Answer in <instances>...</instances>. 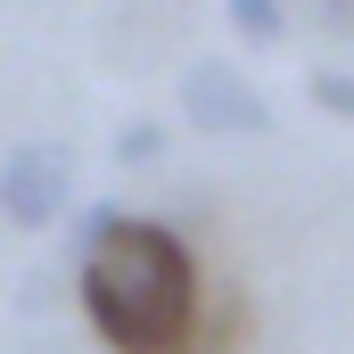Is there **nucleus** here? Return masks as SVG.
Here are the masks:
<instances>
[{
	"instance_id": "nucleus-1",
	"label": "nucleus",
	"mask_w": 354,
	"mask_h": 354,
	"mask_svg": "<svg viewBox=\"0 0 354 354\" xmlns=\"http://www.w3.org/2000/svg\"><path fill=\"white\" fill-rule=\"evenodd\" d=\"M75 297L115 354H181L198 330V264H189L181 231L149 223V214H124L75 264Z\"/></svg>"
},
{
	"instance_id": "nucleus-4",
	"label": "nucleus",
	"mask_w": 354,
	"mask_h": 354,
	"mask_svg": "<svg viewBox=\"0 0 354 354\" xmlns=\"http://www.w3.org/2000/svg\"><path fill=\"white\" fill-rule=\"evenodd\" d=\"M231 25H239V41L272 50V41L288 33V8H280V0H231Z\"/></svg>"
},
{
	"instance_id": "nucleus-6",
	"label": "nucleus",
	"mask_w": 354,
	"mask_h": 354,
	"mask_svg": "<svg viewBox=\"0 0 354 354\" xmlns=\"http://www.w3.org/2000/svg\"><path fill=\"white\" fill-rule=\"evenodd\" d=\"M305 91H313V107H322V115H354V75H338V66H322Z\"/></svg>"
},
{
	"instance_id": "nucleus-5",
	"label": "nucleus",
	"mask_w": 354,
	"mask_h": 354,
	"mask_svg": "<svg viewBox=\"0 0 354 354\" xmlns=\"http://www.w3.org/2000/svg\"><path fill=\"white\" fill-rule=\"evenodd\" d=\"M157 157H165V124H149V115H140V124H124V132H115V165H157Z\"/></svg>"
},
{
	"instance_id": "nucleus-3",
	"label": "nucleus",
	"mask_w": 354,
	"mask_h": 354,
	"mask_svg": "<svg viewBox=\"0 0 354 354\" xmlns=\"http://www.w3.org/2000/svg\"><path fill=\"white\" fill-rule=\"evenodd\" d=\"M181 115L206 132V140H264L272 132V99L231 58H189L181 66Z\"/></svg>"
},
{
	"instance_id": "nucleus-2",
	"label": "nucleus",
	"mask_w": 354,
	"mask_h": 354,
	"mask_svg": "<svg viewBox=\"0 0 354 354\" xmlns=\"http://www.w3.org/2000/svg\"><path fill=\"white\" fill-rule=\"evenodd\" d=\"M75 206V149L66 140H17L0 157V223L17 231H50Z\"/></svg>"
}]
</instances>
